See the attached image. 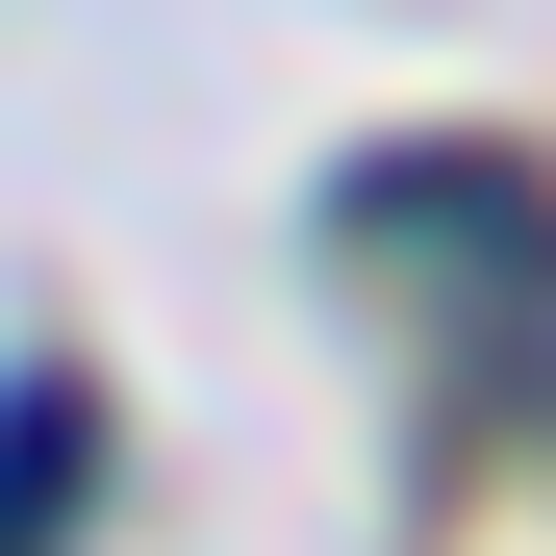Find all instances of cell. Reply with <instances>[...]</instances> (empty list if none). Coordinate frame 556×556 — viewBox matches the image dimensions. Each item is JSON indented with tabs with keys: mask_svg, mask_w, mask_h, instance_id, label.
Returning a JSON list of instances; mask_svg holds the SVG:
<instances>
[{
	"mask_svg": "<svg viewBox=\"0 0 556 556\" xmlns=\"http://www.w3.org/2000/svg\"><path fill=\"white\" fill-rule=\"evenodd\" d=\"M76 455H102V380H0V531H26Z\"/></svg>",
	"mask_w": 556,
	"mask_h": 556,
	"instance_id": "1",
	"label": "cell"
}]
</instances>
